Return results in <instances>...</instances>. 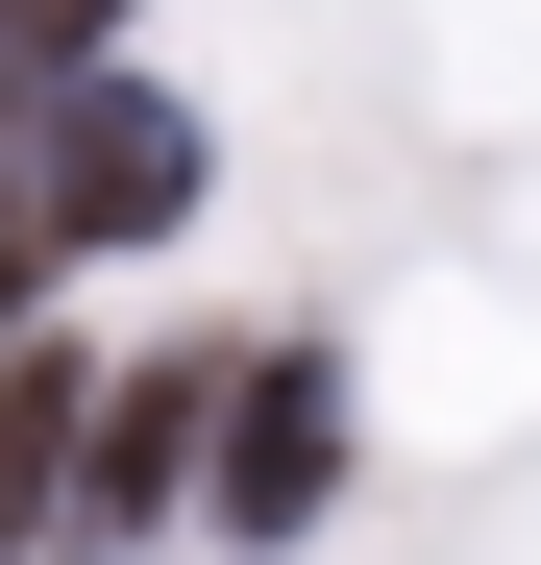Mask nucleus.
Instances as JSON below:
<instances>
[{
  "instance_id": "obj_4",
  "label": "nucleus",
  "mask_w": 541,
  "mask_h": 565,
  "mask_svg": "<svg viewBox=\"0 0 541 565\" xmlns=\"http://www.w3.org/2000/svg\"><path fill=\"white\" fill-rule=\"evenodd\" d=\"M74 443H99V394L0 344V565H25V541H74Z\"/></svg>"
},
{
  "instance_id": "obj_2",
  "label": "nucleus",
  "mask_w": 541,
  "mask_h": 565,
  "mask_svg": "<svg viewBox=\"0 0 541 565\" xmlns=\"http://www.w3.org/2000/svg\"><path fill=\"white\" fill-rule=\"evenodd\" d=\"M222 394H246V369H198V344H172V369H124V394H99V443H74V541H148L172 492H222Z\"/></svg>"
},
{
  "instance_id": "obj_3",
  "label": "nucleus",
  "mask_w": 541,
  "mask_h": 565,
  "mask_svg": "<svg viewBox=\"0 0 541 565\" xmlns=\"http://www.w3.org/2000/svg\"><path fill=\"white\" fill-rule=\"evenodd\" d=\"M320 492H344V369L270 344L246 394H222V492H198V516H222V541H320Z\"/></svg>"
},
{
  "instance_id": "obj_1",
  "label": "nucleus",
  "mask_w": 541,
  "mask_h": 565,
  "mask_svg": "<svg viewBox=\"0 0 541 565\" xmlns=\"http://www.w3.org/2000/svg\"><path fill=\"white\" fill-rule=\"evenodd\" d=\"M172 198H198V124L124 99V74H50V99H0V246H148Z\"/></svg>"
},
{
  "instance_id": "obj_5",
  "label": "nucleus",
  "mask_w": 541,
  "mask_h": 565,
  "mask_svg": "<svg viewBox=\"0 0 541 565\" xmlns=\"http://www.w3.org/2000/svg\"><path fill=\"white\" fill-rule=\"evenodd\" d=\"M74 50H99V0H0V99H50Z\"/></svg>"
}]
</instances>
